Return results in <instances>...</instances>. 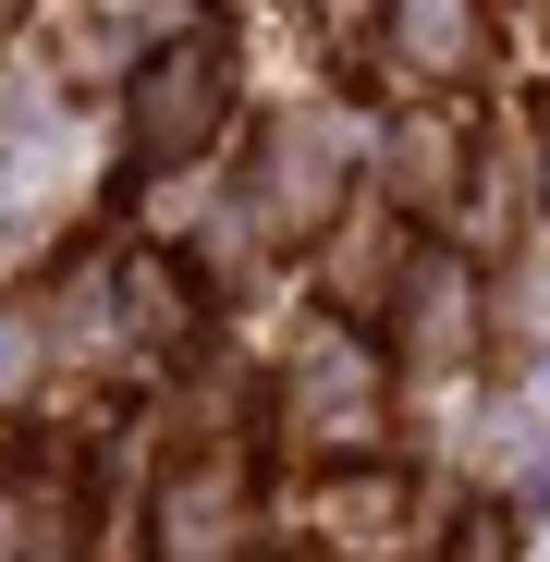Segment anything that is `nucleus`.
I'll use <instances>...</instances> for the list:
<instances>
[{"label": "nucleus", "instance_id": "f03ea898", "mask_svg": "<svg viewBox=\"0 0 550 562\" xmlns=\"http://www.w3.org/2000/svg\"><path fill=\"white\" fill-rule=\"evenodd\" d=\"M452 37H465V0H416V61H428V74H440V61H465Z\"/></svg>", "mask_w": 550, "mask_h": 562}, {"label": "nucleus", "instance_id": "f257e3e1", "mask_svg": "<svg viewBox=\"0 0 550 562\" xmlns=\"http://www.w3.org/2000/svg\"><path fill=\"white\" fill-rule=\"evenodd\" d=\"M197 111H209V61H159V74H147V135L197 123Z\"/></svg>", "mask_w": 550, "mask_h": 562}]
</instances>
